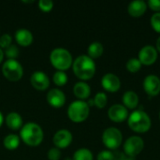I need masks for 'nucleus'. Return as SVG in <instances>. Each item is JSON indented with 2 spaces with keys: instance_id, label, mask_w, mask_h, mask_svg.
<instances>
[{
  "instance_id": "1",
  "label": "nucleus",
  "mask_w": 160,
  "mask_h": 160,
  "mask_svg": "<svg viewBox=\"0 0 160 160\" xmlns=\"http://www.w3.org/2000/svg\"><path fill=\"white\" fill-rule=\"evenodd\" d=\"M74 73L82 80L90 79L96 72V63L89 55H80L73 62Z\"/></svg>"
},
{
  "instance_id": "2",
  "label": "nucleus",
  "mask_w": 160,
  "mask_h": 160,
  "mask_svg": "<svg viewBox=\"0 0 160 160\" xmlns=\"http://www.w3.org/2000/svg\"><path fill=\"white\" fill-rule=\"evenodd\" d=\"M21 137L26 144L36 146L42 142L43 131L38 124L27 123L21 129Z\"/></svg>"
},
{
  "instance_id": "3",
  "label": "nucleus",
  "mask_w": 160,
  "mask_h": 160,
  "mask_svg": "<svg viewBox=\"0 0 160 160\" xmlns=\"http://www.w3.org/2000/svg\"><path fill=\"white\" fill-rule=\"evenodd\" d=\"M128 126L136 132H145L151 128L150 116L142 110H136L132 112L128 116Z\"/></svg>"
},
{
  "instance_id": "4",
  "label": "nucleus",
  "mask_w": 160,
  "mask_h": 160,
  "mask_svg": "<svg viewBox=\"0 0 160 160\" xmlns=\"http://www.w3.org/2000/svg\"><path fill=\"white\" fill-rule=\"evenodd\" d=\"M50 59L52 64L59 70L68 68L72 63V56L70 52L64 48H55L52 50Z\"/></svg>"
},
{
  "instance_id": "5",
  "label": "nucleus",
  "mask_w": 160,
  "mask_h": 160,
  "mask_svg": "<svg viewBox=\"0 0 160 160\" xmlns=\"http://www.w3.org/2000/svg\"><path fill=\"white\" fill-rule=\"evenodd\" d=\"M68 114L72 121L82 122L89 114V105L83 100H75L68 106Z\"/></svg>"
},
{
  "instance_id": "6",
  "label": "nucleus",
  "mask_w": 160,
  "mask_h": 160,
  "mask_svg": "<svg viewBox=\"0 0 160 160\" xmlns=\"http://www.w3.org/2000/svg\"><path fill=\"white\" fill-rule=\"evenodd\" d=\"M102 141L108 148L116 149L122 143L123 141L122 132L114 127L108 128L104 130L102 134Z\"/></svg>"
},
{
  "instance_id": "7",
  "label": "nucleus",
  "mask_w": 160,
  "mask_h": 160,
  "mask_svg": "<svg viewBox=\"0 0 160 160\" xmlns=\"http://www.w3.org/2000/svg\"><path fill=\"white\" fill-rule=\"evenodd\" d=\"M3 74L10 81H18L22 76L23 70L22 65L15 59H8L2 67Z\"/></svg>"
},
{
  "instance_id": "8",
  "label": "nucleus",
  "mask_w": 160,
  "mask_h": 160,
  "mask_svg": "<svg viewBox=\"0 0 160 160\" xmlns=\"http://www.w3.org/2000/svg\"><path fill=\"white\" fill-rule=\"evenodd\" d=\"M144 147V142L140 136H131L124 143V151L128 157H136Z\"/></svg>"
},
{
  "instance_id": "9",
  "label": "nucleus",
  "mask_w": 160,
  "mask_h": 160,
  "mask_svg": "<svg viewBox=\"0 0 160 160\" xmlns=\"http://www.w3.org/2000/svg\"><path fill=\"white\" fill-rule=\"evenodd\" d=\"M158 58V50L153 45H145L139 52V60L142 64L151 65Z\"/></svg>"
},
{
  "instance_id": "10",
  "label": "nucleus",
  "mask_w": 160,
  "mask_h": 160,
  "mask_svg": "<svg viewBox=\"0 0 160 160\" xmlns=\"http://www.w3.org/2000/svg\"><path fill=\"white\" fill-rule=\"evenodd\" d=\"M143 88L149 96H157L160 92V78L155 74L147 75L143 80Z\"/></svg>"
},
{
  "instance_id": "11",
  "label": "nucleus",
  "mask_w": 160,
  "mask_h": 160,
  "mask_svg": "<svg viewBox=\"0 0 160 160\" xmlns=\"http://www.w3.org/2000/svg\"><path fill=\"white\" fill-rule=\"evenodd\" d=\"M108 115L111 120L114 122H122L128 116V108L122 104H113L108 111Z\"/></svg>"
},
{
  "instance_id": "12",
  "label": "nucleus",
  "mask_w": 160,
  "mask_h": 160,
  "mask_svg": "<svg viewBox=\"0 0 160 160\" xmlns=\"http://www.w3.org/2000/svg\"><path fill=\"white\" fill-rule=\"evenodd\" d=\"M101 84L107 91L116 92L121 86V82L117 75L113 73H106L101 79Z\"/></svg>"
},
{
  "instance_id": "13",
  "label": "nucleus",
  "mask_w": 160,
  "mask_h": 160,
  "mask_svg": "<svg viewBox=\"0 0 160 160\" xmlns=\"http://www.w3.org/2000/svg\"><path fill=\"white\" fill-rule=\"evenodd\" d=\"M30 81L32 85L38 90H45L50 84V80L47 74L42 71L34 72L31 76Z\"/></svg>"
},
{
  "instance_id": "14",
  "label": "nucleus",
  "mask_w": 160,
  "mask_h": 160,
  "mask_svg": "<svg viewBox=\"0 0 160 160\" xmlns=\"http://www.w3.org/2000/svg\"><path fill=\"white\" fill-rule=\"evenodd\" d=\"M72 142V134L67 129L58 130L53 136V142L59 148L67 147Z\"/></svg>"
},
{
  "instance_id": "15",
  "label": "nucleus",
  "mask_w": 160,
  "mask_h": 160,
  "mask_svg": "<svg viewBox=\"0 0 160 160\" xmlns=\"http://www.w3.org/2000/svg\"><path fill=\"white\" fill-rule=\"evenodd\" d=\"M47 100L53 107H61L66 101V97L60 89L52 88L47 94Z\"/></svg>"
},
{
  "instance_id": "16",
  "label": "nucleus",
  "mask_w": 160,
  "mask_h": 160,
  "mask_svg": "<svg viewBox=\"0 0 160 160\" xmlns=\"http://www.w3.org/2000/svg\"><path fill=\"white\" fill-rule=\"evenodd\" d=\"M147 8V4L143 0H133L128 4V10L131 16L139 17L142 16Z\"/></svg>"
},
{
  "instance_id": "17",
  "label": "nucleus",
  "mask_w": 160,
  "mask_h": 160,
  "mask_svg": "<svg viewBox=\"0 0 160 160\" xmlns=\"http://www.w3.org/2000/svg\"><path fill=\"white\" fill-rule=\"evenodd\" d=\"M122 100H123L124 106L129 109H134L139 104V96L137 95L136 92L132 90H128L124 93Z\"/></svg>"
},
{
  "instance_id": "18",
  "label": "nucleus",
  "mask_w": 160,
  "mask_h": 160,
  "mask_svg": "<svg viewBox=\"0 0 160 160\" xmlns=\"http://www.w3.org/2000/svg\"><path fill=\"white\" fill-rule=\"evenodd\" d=\"M15 38L19 44L22 46H27L32 42L33 35L29 30L25 28H20L15 33Z\"/></svg>"
},
{
  "instance_id": "19",
  "label": "nucleus",
  "mask_w": 160,
  "mask_h": 160,
  "mask_svg": "<svg viewBox=\"0 0 160 160\" xmlns=\"http://www.w3.org/2000/svg\"><path fill=\"white\" fill-rule=\"evenodd\" d=\"M74 94L81 99L87 98L90 96L91 93V88L88 83L83 82H78L75 83L73 87Z\"/></svg>"
},
{
  "instance_id": "20",
  "label": "nucleus",
  "mask_w": 160,
  "mask_h": 160,
  "mask_svg": "<svg viewBox=\"0 0 160 160\" xmlns=\"http://www.w3.org/2000/svg\"><path fill=\"white\" fill-rule=\"evenodd\" d=\"M6 122L7 125L12 128V129H17L19 128L22 127V119L21 117V115L18 112H11L8 114L7 118H6Z\"/></svg>"
},
{
  "instance_id": "21",
  "label": "nucleus",
  "mask_w": 160,
  "mask_h": 160,
  "mask_svg": "<svg viewBox=\"0 0 160 160\" xmlns=\"http://www.w3.org/2000/svg\"><path fill=\"white\" fill-rule=\"evenodd\" d=\"M103 45L102 43L98 41H94L92 42L89 47H88V54L91 58H97L99 57L103 53Z\"/></svg>"
},
{
  "instance_id": "22",
  "label": "nucleus",
  "mask_w": 160,
  "mask_h": 160,
  "mask_svg": "<svg viewBox=\"0 0 160 160\" xmlns=\"http://www.w3.org/2000/svg\"><path fill=\"white\" fill-rule=\"evenodd\" d=\"M20 143V139L17 135L15 134H9L5 137L4 139V145L6 148L9 150H13L19 146Z\"/></svg>"
},
{
  "instance_id": "23",
  "label": "nucleus",
  "mask_w": 160,
  "mask_h": 160,
  "mask_svg": "<svg viewBox=\"0 0 160 160\" xmlns=\"http://www.w3.org/2000/svg\"><path fill=\"white\" fill-rule=\"evenodd\" d=\"M73 160H93V154L87 148H80L74 153Z\"/></svg>"
},
{
  "instance_id": "24",
  "label": "nucleus",
  "mask_w": 160,
  "mask_h": 160,
  "mask_svg": "<svg viewBox=\"0 0 160 160\" xmlns=\"http://www.w3.org/2000/svg\"><path fill=\"white\" fill-rule=\"evenodd\" d=\"M141 68H142V63L139 60V58L132 57L128 59L127 62V68L130 72H137L141 69Z\"/></svg>"
},
{
  "instance_id": "25",
  "label": "nucleus",
  "mask_w": 160,
  "mask_h": 160,
  "mask_svg": "<svg viewBox=\"0 0 160 160\" xmlns=\"http://www.w3.org/2000/svg\"><path fill=\"white\" fill-rule=\"evenodd\" d=\"M108 102L107 95L104 92H98L94 98V103L98 108H104Z\"/></svg>"
},
{
  "instance_id": "26",
  "label": "nucleus",
  "mask_w": 160,
  "mask_h": 160,
  "mask_svg": "<svg viewBox=\"0 0 160 160\" xmlns=\"http://www.w3.org/2000/svg\"><path fill=\"white\" fill-rule=\"evenodd\" d=\"M68 81V76L67 74L62 71V70H58L54 73L53 75V82L57 84V85H64Z\"/></svg>"
},
{
  "instance_id": "27",
  "label": "nucleus",
  "mask_w": 160,
  "mask_h": 160,
  "mask_svg": "<svg viewBox=\"0 0 160 160\" xmlns=\"http://www.w3.org/2000/svg\"><path fill=\"white\" fill-rule=\"evenodd\" d=\"M6 55L8 57H9V59H14L15 57L18 56L19 54V49L16 45H9L8 48H6Z\"/></svg>"
},
{
  "instance_id": "28",
  "label": "nucleus",
  "mask_w": 160,
  "mask_h": 160,
  "mask_svg": "<svg viewBox=\"0 0 160 160\" xmlns=\"http://www.w3.org/2000/svg\"><path fill=\"white\" fill-rule=\"evenodd\" d=\"M151 24L153 26V28L157 31L160 33V11L158 12H156L152 15L151 17Z\"/></svg>"
},
{
  "instance_id": "29",
  "label": "nucleus",
  "mask_w": 160,
  "mask_h": 160,
  "mask_svg": "<svg viewBox=\"0 0 160 160\" xmlns=\"http://www.w3.org/2000/svg\"><path fill=\"white\" fill-rule=\"evenodd\" d=\"M98 160H113V153L109 150H103L98 155Z\"/></svg>"
},
{
  "instance_id": "30",
  "label": "nucleus",
  "mask_w": 160,
  "mask_h": 160,
  "mask_svg": "<svg viewBox=\"0 0 160 160\" xmlns=\"http://www.w3.org/2000/svg\"><path fill=\"white\" fill-rule=\"evenodd\" d=\"M38 6L42 10L49 11L52 9V8L53 6V2L52 0H40L38 2Z\"/></svg>"
},
{
  "instance_id": "31",
  "label": "nucleus",
  "mask_w": 160,
  "mask_h": 160,
  "mask_svg": "<svg viewBox=\"0 0 160 160\" xmlns=\"http://www.w3.org/2000/svg\"><path fill=\"white\" fill-rule=\"evenodd\" d=\"M11 44V37L8 34H4L0 38V47L8 48Z\"/></svg>"
},
{
  "instance_id": "32",
  "label": "nucleus",
  "mask_w": 160,
  "mask_h": 160,
  "mask_svg": "<svg viewBox=\"0 0 160 160\" xmlns=\"http://www.w3.org/2000/svg\"><path fill=\"white\" fill-rule=\"evenodd\" d=\"M61 152L58 148H51L48 152V157L51 160H58L60 158Z\"/></svg>"
},
{
  "instance_id": "33",
  "label": "nucleus",
  "mask_w": 160,
  "mask_h": 160,
  "mask_svg": "<svg viewBox=\"0 0 160 160\" xmlns=\"http://www.w3.org/2000/svg\"><path fill=\"white\" fill-rule=\"evenodd\" d=\"M147 5L153 10H157V12L160 11V0H149L147 2Z\"/></svg>"
},
{
  "instance_id": "34",
  "label": "nucleus",
  "mask_w": 160,
  "mask_h": 160,
  "mask_svg": "<svg viewBox=\"0 0 160 160\" xmlns=\"http://www.w3.org/2000/svg\"><path fill=\"white\" fill-rule=\"evenodd\" d=\"M125 158H126V156L121 152L113 153V160H124Z\"/></svg>"
},
{
  "instance_id": "35",
  "label": "nucleus",
  "mask_w": 160,
  "mask_h": 160,
  "mask_svg": "<svg viewBox=\"0 0 160 160\" xmlns=\"http://www.w3.org/2000/svg\"><path fill=\"white\" fill-rule=\"evenodd\" d=\"M157 48H158V50L160 52V37H158V38L157 40Z\"/></svg>"
},
{
  "instance_id": "36",
  "label": "nucleus",
  "mask_w": 160,
  "mask_h": 160,
  "mask_svg": "<svg viewBox=\"0 0 160 160\" xmlns=\"http://www.w3.org/2000/svg\"><path fill=\"white\" fill-rule=\"evenodd\" d=\"M3 55H4L3 51H2V49L0 48V62H1V61H2V59H3Z\"/></svg>"
},
{
  "instance_id": "37",
  "label": "nucleus",
  "mask_w": 160,
  "mask_h": 160,
  "mask_svg": "<svg viewBox=\"0 0 160 160\" xmlns=\"http://www.w3.org/2000/svg\"><path fill=\"white\" fill-rule=\"evenodd\" d=\"M2 123H3V114H2V112H0V126L2 125Z\"/></svg>"
},
{
  "instance_id": "38",
  "label": "nucleus",
  "mask_w": 160,
  "mask_h": 160,
  "mask_svg": "<svg viewBox=\"0 0 160 160\" xmlns=\"http://www.w3.org/2000/svg\"><path fill=\"white\" fill-rule=\"evenodd\" d=\"M124 160H135V158H132V157H126Z\"/></svg>"
},
{
  "instance_id": "39",
  "label": "nucleus",
  "mask_w": 160,
  "mask_h": 160,
  "mask_svg": "<svg viewBox=\"0 0 160 160\" xmlns=\"http://www.w3.org/2000/svg\"><path fill=\"white\" fill-rule=\"evenodd\" d=\"M88 105H94L95 103H94V99H90L89 101H88V103H87Z\"/></svg>"
},
{
  "instance_id": "40",
  "label": "nucleus",
  "mask_w": 160,
  "mask_h": 160,
  "mask_svg": "<svg viewBox=\"0 0 160 160\" xmlns=\"http://www.w3.org/2000/svg\"><path fill=\"white\" fill-rule=\"evenodd\" d=\"M65 160H71V158H66Z\"/></svg>"
},
{
  "instance_id": "41",
  "label": "nucleus",
  "mask_w": 160,
  "mask_h": 160,
  "mask_svg": "<svg viewBox=\"0 0 160 160\" xmlns=\"http://www.w3.org/2000/svg\"><path fill=\"white\" fill-rule=\"evenodd\" d=\"M159 118H160V112H159Z\"/></svg>"
}]
</instances>
